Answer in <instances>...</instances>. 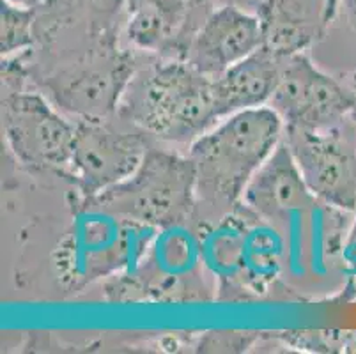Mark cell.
I'll return each mask as SVG.
<instances>
[{"mask_svg":"<svg viewBox=\"0 0 356 354\" xmlns=\"http://www.w3.org/2000/svg\"><path fill=\"white\" fill-rule=\"evenodd\" d=\"M32 83L25 55L2 61V129L22 167L67 177L76 122L63 115Z\"/></svg>","mask_w":356,"mask_h":354,"instance_id":"obj_4","label":"cell"},{"mask_svg":"<svg viewBox=\"0 0 356 354\" xmlns=\"http://www.w3.org/2000/svg\"><path fill=\"white\" fill-rule=\"evenodd\" d=\"M284 138V122L271 106L243 110L216 122L190 144L197 204L229 214L239 206L255 172Z\"/></svg>","mask_w":356,"mask_h":354,"instance_id":"obj_2","label":"cell"},{"mask_svg":"<svg viewBox=\"0 0 356 354\" xmlns=\"http://www.w3.org/2000/svg\"><path fill=\"white\" fill-rule=\"evenodd\" d=\"M216 0H124L126 35L135 48L184 61Z\"/></svg>","mask_w":356,"mask_h":354,"instance_id":"obj_9","label":"cell"},{"mask_svg":"<svg viewBox=\"0 0 356 354\" xmlns=\"http://www.w3.org/2000/svg\"><path fill=\"white\" fill-rule=\"evenodd\" d=\"M137 67L135 55L119 47L118 32H112L86 41L82 51L67 55L48 71L29 74L32 86L76 121H106L119 110Z\"/></svg>","mask_w":356,"mask_h":354,"instance_id":"obj_3","label":"cell"},{"mask_svg":"<svg viewBox=\"0 0 356 354\" xmlns=\"http://www.w3.org/2000/svg\"><path fill=\"white\" fill-rule=\"evenodd\" d=\"M211 82L184 61L158 57L137 67L118 113L145 135L192 144L220 122Z\"/></svg>","mask_w":356,"mask_h":354,"instance_id":"obj_1","label":"cell"},{"mask_svg":"<svg viewBox=\"0 0 356 354\" xmlns=\"http://www.w3.org/2000/svg\"><path fill=\"white\" fill-rule=\"evenodd\" d=\"M11 4L22 6V8H38L43 0H8Z\"/></svg>","mask_w":356,"mask_h":354,"instance_id":"obj_18","label":"cell"},{"mask_svg":"<svg viewBox=\"0 0 356 354\" xmlns=\"http://www.w3.org/2000/svg\"><path fill=\"white\" fill-rule=\"evenodd\" d=\"M342 4H344L346 13H348L349 22L356 29V0H342Z\"/></svg>","mask_w":356,"mask_h":354,"instance_id":"obj_17","label":"cell"},{"mask_svg":"<svg viewBox=\"0 0 356 354\" xmlns=\"http://www.w3.org/2000/svg\"><path fill=\"white\" fill-rule=\"evenodd\" d=\"M280 339L300 349L356 354V331H300L280 335Z\"/></svg>","mask_w":356,"mask_h":354,"instance_id":"obj_15","label":"cell"},{"mask_svg":"<svg viewBox=\"0 0 356 354\" xmlns=\"http://www.w3.org/2000/svg\"><path fill=\"white\" fill-rule=\"evenodd\" d=\"M140 129H115L106 121H76L67 177L82 202L128 179L149 151Z\"/></svg>","mask_w":356,"mask_h":354,"instance_id":"obj_7","label":"cell"},{"mask_svg":"<svg viewBox=\"0 0 356 354\" xmlns=\"http://www.w3.org/2000/svg\"><path fill=\"white\" fill-rule=\"evenodd\" d=\"M0 9V50L2 57H16L34 50L38 43L35 35V8H22L2 0Z\"/></svg>","mask_w":356,"mask_h":354,"instance_id":"obj_14","label":"cell"},{"mask_svg":"<svg viewBox=\"0 0 356 354\" xmlns=\"http://www.w3.org/2000/svg\"><path fill=\"white\" fill-rule=\"evenodd\" d=\"M284 140L317 202L356 211V152L337 129L284 128Z\"/></svg>","mask_w":356,"mask_h":354,"instance_id":"obj_8","label":"cell"},{"mask_svg":"<svg viewBox=\"0 0 356 354\" xmlns=\"http://www.w3.org/2000/svg\"><path fill=\"white\" fill-rule=\"evenodd\" d=\"M342 0H254L262 48L278 58L307 54L326 38Z\"/></svg>","mask_w":356,"mask_h":354,"instance_id":"obj_10","label":"cell"},{"mask_svg":"<svg viewBox=\"0 0 356 354\" xmlns=\"http://www.w3.org/2000/svg\"><path fill=\"white\" fill-rule=\"evenodd\" d=\"M351 89L355 90V96H356V74H355V78H353V86H351ZM353 119H355V122H356V106H355V113H353Z\"/></svg>","mask_w":356,"mask_h":354,"instance_id":"obj_19","label":"cell"},{"mask_svg":"<svg viewBox=\"0 0 356 354\" xmlns=\"http://www.w3.org/2000/svg\"><path fill=\"white\" fill-rule=\"evenodd\" d=\"M341 255L342 262H344V275L348 277V289L346 291L356 298V216L349 227L348 234H346Z\"/></svg>","mask_w":356,"mask_h":354,"instance_id":"obj_16","label":"cell"},{"mask_svg":"<svg viewBox=\"0 0 356 354\" xmlns=\"http://www.w3.org/2000/svg\"><path fill=\"white\" fill-rule=\"evenodd\" d=\"M316 204L317 199L307 186L293 152L282 138L247 184L239 206L264 222H277Z\"/></svg>","mask_w":356,"mask_h":354,"instance_id":"obj_12","label":"cell"},{"mask_svg":"<svg viewBox=\"0 0 356 354\" xmlns=\"http://www.w3.org/2000/svg\"><path fill=\"white\" fill-rule=\"evenodd\" d=\"M259 48H262V31L255 13L222 4L216 6L192 39L184 63L215 78Z\"/></svg>","mask_w":356,"mask_h":354,"instance_id":"obj_11","label":"cell"},{"mask_svg":"<svg viewBox=\"0 0 356 354\" xmlns=\"http://www.w3.org/2000/svg\"><path fill=\"white\" fill-rule=\"evenodd\" d=\"M282 58L259 48L241 63L213 78V99L218 119L270 103L280 77Z\"/></svg>","mask_w":356,"mask_h":354,"instance_id":"obj_13","label":"cell"},{"mask_svg":"<svg viewBox=\"0 0 356 354\" xmlns=\"http://www.w3.org/2000/svg\"><path fill=\"white\" fill-rule=\"evenodd\" d=\"M268 106L280 115L284 128L337 129L353 117L355 90L325 73L307 54L282 58L280 77Z\"/></svg>","mask_w":356,"mask_h":354,"instance_id":"obj_6","label":"cell"},{"mask_svg":"<svg viewBox=\"0 0 356 354\" xmlns=\"http://www.w3.org/2000/svg\"><path fill=\"white\" fill-rule=\"evenodd\" d=\"M83 206L149 229H174L195 211V165L188 154L149 147L128 179L86 200Z\"/></svg>","mask_w":356,"mask_h":354,"instance_id":"obj_5","label":"cell"}]
</instances>
